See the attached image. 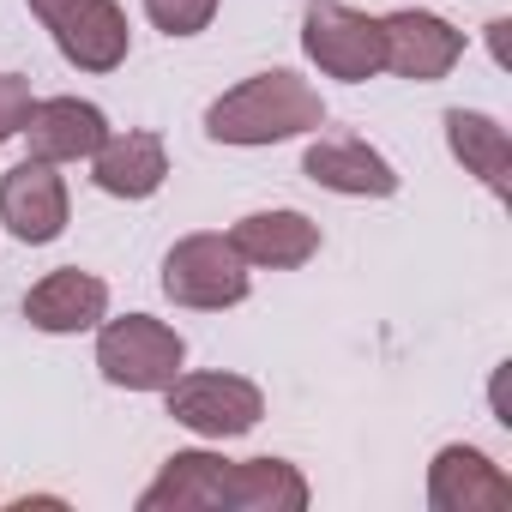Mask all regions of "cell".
<instances>
[{
    "instance_id": "5b68a950",
    "label": "cell",
    "mask_w": 512,
    "mask_h": 512,
    "mask_svg": "<svg viewBox=\"0 0 512 512\" xmlns=\"http://www.w3.org/2000/svg\"><path fill=\"white\" fill-rule=\"evenodd\" d=\"M169 416L205 440H235L266 416V398L241 374H175L169 386Z\"/></svg>"
},
{
    "instance_id": "30bf717a",
    "label": "cell",
    "mask_w": 512,
    "mask_h": 512,
    "mask_svg": "<svg viewBox=\"0 0 512 512\" xmlns=\"http://www.w3.org/2000/svg\"><path fill=\"white\" fill-rule=\"evenodd\" d=\"M25 145L37 163H79L91 157L103 139H109V121L97 103H79V97H49V103H31L25 115Z\"/></svg>"
},
{
    "instance_id": "52a82bcc",
    "label": "cell",
    "mask_w": 512,
    "mask_h": 512,
    "mask_svg": "<svg viewBox=\"0 0 512 512\" xmlns=\"http://www.w3.org/2000/svg\"><path fill=\"white\" fill-rule=\"evenodd\" d=\"M380 49H386V67L398 79H416V85H434L458 67L464 55V31H452L446 19L434 13H386L380 19Z\"/></svg>"
},
{
    "instance_id": "5bb4252c",
    "label": "cell",
    "mask_w": 512,
    "mask_h": 512,
    "mask_svg": "<svg viewBox=\"0 0 512 512\" xmlns=\"http://www.w3.org/2000/svg\"><path fill=\"white\" fill-rule=\"evenodd\" d=\"M217 506H229V512H302L308 506V482L284 458H247V464L223 458Z\"/></svg>"
},
{
    "instance_id": "8fae6325",
    "label": "cell",
    "mask_w": 512,
    "mask_h": 512,
    "mask_svg": "<svg viewBox=\"0 0 512 512\" xmlns=\"http://www.w3.org/2000/svg\"><path fill=\"white\" fill-rule=\"evenodd\" d=\"M302 175L314 187L332 193H356V199H386L398 193V169L368 145V139H314L302 157Z\"/></svg>"
},
{
    "instance_id": "8992f818",
    "label": "cell",
    "mask_w": 512,
    "mask_h": 512,
    "mask_svg": "<svg viewBox=\"0 0 512 512\" xmlns=\"http://www.w3.org/2000/svg\"><path fill=\"white\" fill-rule=\"evenodd\" d=\"M55 49L85 73H115L127 61V13L115 0H31Z\"/></svg>"
},
{
    "instance_id": "ac0fdd59",
    "label": "cell",
    "mask_w": 512,
    "mask_h": 512,
    "mask_svg": "<svg viewBox=\"0 0 512 512\" xmlns=\"http://www.w3.org/2000/svg\"><path fill=\"white\" fill-rule=\"evenodd\" d=\"M145 13H151L157 31H169V37H193V31L211 25L217 0H145Z\"/></svg>"
},
{
    "instance_id": "ba28073f",
    "label": "cell",
    "mask_w": 512,
    "mask_h": 512,
    "mask_svg": "<svg viewBox=\"0 0 512 512\" xmlns=\"http://www.w3.org/2000/svg\"><path fill=\"white\" fill-rule=\"evenodd\" d=\"M0 223H7L19 241L43 247L67 229V181L55 175V163L25 157L19 169L0 175Z\"/></svg>"
},
{
    "instance_id": "9a60e30c",
    "label": "cell",
    "mask_w": 512,
    "mask_h": 512,
    "mask_svg": "<svg viewBox=\"0 0 512 512\" xmlns=\"http://www.w3.org/2000/svg\"><path fill=\"white\" fill-rule=\"evenodd\" d=\"M169 175V151L157 133H109L91 151V181L115 199H151Z\"/></svg>"
},
{
    "instance_id": "7a4b0ae2",
    "label": "cell",
    "mask_w": 512,
    "mask_h": 512,
    "mask_svg": "<svg viewBox=\"0 0 512 512\" xmlns=\"http://www.w3.org/2000/svg\"><path fill=\"white\" fill-rule=\"evenodd\" d=\"M181 356H187L181 332H169L151 314H127L97 332V368L109 386H127V392H163L181 374Z\"/></svg>"
},
{
    "instance_id": "7c38bea8",
    "label": "cell",
    "mask_w": 512,
    "mask_h": 512,
    "mask_svg": "<svg viewBox=\"0 0 512 512\" xmlns=\"http://www.w3.org/2000/svg\"><path fill=\"white\" fill-rule=\"evenodd\" d=\"M229 247L241 253L247 266H272V272H290V266H308L320 253V223L302 217V211H253L229 229Z\"/></svg>"
},
{
    "instance_id": "3957f363",
    "label": "cell",
    "mask_w": 512,
    "mask_h": 512,
    "mask_svg": "<svg viewBox=\"0 0 512 512\" xmlns=\"http://www.w3.org/2000/svg\"><path fill=\"white\" fill-rule=\"evenodd\" d=\"M163 290L181 308H235L247 302V260L229 247V235H187L163 260Z\"/></svg>"
},
{
    "instance_id": "4fadbf2b",
    "label": "cell",
    "mask_w": 512,
    "mask_h": 512,
    "mask_svg": "<svg viewBox=\"0 0 512 512\" xmlns=\"http://www.w3.org/2000/svg\"><path fill=\"white\" fill-rule=\"evenodd\" d=\"M103 314H109V284L91 278V272H79V266L49 272L25 296V320L37 332H91V326H103Z\"/></svg>"
},
{
    "instance_id": "9c48e42d",
    "label": "cell",
    "mask_w": 512,
    "mask_h": 512,
    "mask_svg": "<svg viewBox=\"0 0 512 512\" xmlns=\"http://www.w3.org/2000/svg\"><path fill=\"white\" fill-rule=\"evenodd\" d=\"M428 506L434 512H506L512 476L488 464L476 446H440L428 464Z\"/></svg>"
},
{
    "instance_id": "6da1fadb",
    "label": "cell",
    "mask_w": 512,
    "mask_h": 512,
    "mask_svg": "<svg viewBox=\"0 0 512 512\" xmlns=\"http://www.w3.org/2000/svg\"><path fill=\"white\" fill-rule=\"evenodd\" d=\"M326 121V103L308 79L296 73H260L235 91H223L211 109H205V133L217 145H278V139H296V133H314Z\"/></svg>"
},
{
    "instance_id": "d6986e66",
    "label": "cell",
    "mask_w": 512,
    "mask_h": 512,
    "mask_svg": "<svg viewBox=\"0 0 512 512\" xmlns=\"http://www.w3.org/2000/svg\"><path fill=\"white\" fill-rule=\"evenodd\" d=\"M31 79H19V73H0V145H7L19 127H25V115H31Z\"/></svg>"
},
{
    "instance_id": "2e32d148",
    "label": "cell",
    "mask_w": 512,
    "mask_h": 512,
    "mask_svg": "<svg viewBox=\"0 0 512 512\" xmlns=\"http://www.w3.org/2000/svg\"><path fill=\"white\" fill-rule=\"evenodd\" d=\"M446 145L452 157L488 187V193H506V163H512V145H506V127L476 115V109H446Z\"/></svg>"
},
{
    "instance_id": "e0dca14e",
    "label": "cell",
    "mask_w": 512,
    "mask_h": 512,
    "mask_svg": "<svg viewBox=\"0 0 512 512\" xmlns=\"http://www.w3.org/2000/svg\"><path fill=\"white\" fill-rule=\"evenodd\" d=\"M217 476H223V458L217 452H175L163 464V476L139 494L145 512H169V506H217Z\"/></svg>"
},
{
    "instance_id": "277c9868",
    "label": "cell",
    "mask_w": 512,
    "mask_h": 512,
    "mask_svg": "<svg viewBox=\"0 0 512 512\" xmlns=\"http://www.w3.org/2000/svg\"><path fill=\"white\" fill-rule=\"evenodd\" d=\"M302 49L320 73L344 79V85H362L386 67V49H380V19L344 7V0H314L308 19H302Z\"/></svg>"
}]
</instances>
